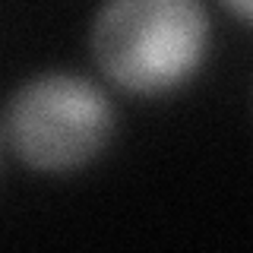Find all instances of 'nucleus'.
<instances>
[{
  "instance_id": "1",
  "label": "nucleus",
  "mask_w": 253,
  "mask_h": 253,
  "mask_svg": "<svg viewBox=\"0 0 253 253\" xmlns=\"http://www.w3.org/2000/svg\"><path fill=\"white\" fill-rule=\"evenodd\" d=\"M209 44L200 0H108L92 26V54L114 85L162 95L196 73Z\"/></svg>"
},
{
  "instance_id": "2",
  "label": "nucleus",
  "mask_w": 253,
  "mask_h": 253,
  "mask_svg": "<svg viewBox=\"0 0 253 253\" xmlns=\"http://www.w3.org/2000/svg\"><path fill=\"white\" fill-rule=\"evenodd\" d=\"M114 111L108 95L73 73L26 83L6 108V139L35 171H73L108 146Z\"/></svg>"
},
{
  "instance_id": "3",
  "label": "nucleus",
  "mask_w": 253,
  "mask_h": 253,
  "mask_svg": "<svg viewBox=\"0 0 253 253\" xmlns=\"http://www.w3.org/2000/svg\"><path fill=\"white\" fill-rule=\"evenodd\" d=\"M221 3H225L234 16H241V19L253 22V0H221Z\"/></svg>"
}]
</instances>
